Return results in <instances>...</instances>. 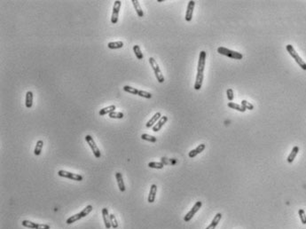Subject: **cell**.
<instances>
[{"mask_svg": "<svg viewBox=\"0 0 306 229\" xmlns=\"http://www.w3.org/2000/svg\"><path fill=\"white\" fill-rule=\"evenodd\" d=\"M226 94H227V98H228V100H229L230 101H233V98H234V96H233V89L228 88V89H227V91H226Z\"/></svg>", "mask_w": 306, "mask_h": 229, "instance_id": "36", "label": "cell"}, {"mask_svg": "<svg viewBox=\"0 0 306 229\" xmlns=\"http://www.w3.org/2000/svg\"><path fill=\"white\" fill-rule=\"evenodd\" d=\"M115 109H116V108H115V105H110V106H108V107H106V108H103L102 109H100V112H99V115H100V116L106 115L108 114L109 115L111 114L112 112L115 111Z\"/></svg>", "mask_w": 306, "mask_h": 229, "instance_id": "18", "label": "cell"}, {"mask_svg": "<svg viewBox=\"0 0 306 229\" xmlns=\"http://www.w3.org/2000/svg\"><path fill=\"white\" fill-rule=\"evenodd\" d=\"M58 175H59L60 177H62V178H69V179L75 180V181H82L83 179L82 175H79V174H77V173H72V172H67V171H64V170L59 171V172H58Z\"/></svg>", "mask_w": 306, "mask_h": 229, "instance_id": "5", "label": "cell"}, {"mask_svg": "<svg viewBox=\"0 0 306 229\" xmlns=\"http://www.w3.org/2000/svg\"><path fill=\"white\" fill-rule=\"evenodd\" d=\"M206 52L201 51L200 55H199V61H198L197 67V74L202 75L203 74L204 69H205V62H206Z\"/></svg>", "mask_w": 306, "mask_h": 229, "instance_id": "8", "label": "cell"}, {"mask_svg": "<svg viewBox=\"0 0 306 229\" xmlns=\"http://www.w3.org/2000/svg\"><path fill=\"white\" fill-rule=\"evenodd\" d=\"M298 152H299V147L297 146H294L292 151H291V153L289 154V155L287 156V161L288 164H292V163H293L294 160L295 159V157H296V155H297Z\"/></svg>", "mask_w": 306, "mask_h": 229, "instance_id": "17", "label": "cell"}, {"mask_svg": "<svg viewBox=\"0 0 306 229\" xmlns=\"http://www.w3.org/2000/svg\"><path fill=\"white\" fill-rule=\"evenodd\" d=\"M108 47L109 49L115 50V49H120L123 47V42L122 41H116V42H110L108 44Z\"/></svg>", "mask_w": 306, "mask_h": 229, "instance_id": "21", "label": "cell"}, {"mask_svg": "<svg viewBox=\"0 0 306 229\" xmlns=\"http://www.w3.org/2000/svg\"><path fill=\"white\" fill-rule=\"evenodd\" d=\"M37 229H50V226L47 224H38Z\"/></svg>", "mask_w": 306, "mask_h": 229, "instance_id": "37", "label": "cell"}, {"mask_svg": "<svg viewBox=\"0 0 306 229\" xmlns=\"http://www.w3.org/2000/svg\"><path fill=\"white\" fill-rule=\"evenodd\" d=\"M85 140H86L87 144H88L90 147H91V151L93 152V155H95L96 158H100V156H101V153H100V148H99L98 146L96 145L95 141L93 140V138H92L91 135H86V136H85Z\"/></svg>", "mask_w": 306, "mask_h": 229, "instance_id": "4", "label": "cell"}, {"mask_svg": "<svg viewBox=\"0 0 306 229\" xmlns=\"http://www.w3.org/2000/svg\"><path fill=\"white\" fill-rule=\"evenodd\" d=\"M286 49H287V52L294 58V60L295 61V62L299 65V67L302 69V70H306V63L304 61V60L302 58L300 57L299 54L296 52V51L295 50L294 46L292 45H287L286 46Z\"/></svg>", "mask_w": 306, "mask_h": 229, "instance_id": "1", "label": "cell"}, {"mask_svg": "<svg viewBox=\"0 0 306 229\" xmlns=\"http://www.w3.org/2000/svg\"><path fill=\"white\" fill-rule=\"evenodd\" d=\"M115 178H116V181H117L119 190L121 192H124L126 188H125V185L123 182V178H122V175L121 172H116L115 173Z\"/></svg>", "mask_w": 306, "mask_h": 229, "instance_id": "14", "label": "cell"}, {"mask_svg": "<svg viewBox=\"0 0 306 229\" xmlns=\"http://www.w3.org/2000/svg\"><path fill=\"white\" fill-rule=\"evenodd\" d=\"M205 147H206L205 144H201V145H199V146H198L196 148L193 149V150H191L190 152L188 153V156H189L190 158H193V157H195V156H196V155H198L199 154H201L202 152H203L204 149H205Z\"/></svg>", "mask_w": 306, "mask_h": 229, "instance_id": "13", "label": "cell"}, {"mask_svg": "<svg viewBox=\"0 0 306 229\" xmlns=\"http://www.w3.org/2000/svg\"><path fill=\"white\" fill-rule=\"evenodd\" d=\"M242 106H243L246 109H249V110H253L254 109V106L251 103H249L247 101H245V100H243L242 101Z\"/></svg>", "mask_w": 306, "mask_h": 229, "instance_id": "35", "label": "cell"}, {"mask_svg": "<svg viewBox=\"0 0 306 229\" xmlns=\"http://www.w3.org/2000/svg\"><path fill=\"white\" fill-rule=\"evenodd\" d=\"M202 203L201 201L196 202V204L193 206V208L190 210V211H188L187 214H186L185 216V218H184V220H185V222H189L192 218H193V216L197 213L198 211H199V210L202 208Z\"/></svg>", "mask_w": 306, "mask_h": 229, "instance_id": "6", "label": "cell"}, {"mask_svg": "<svg viewBox=\"0 0 306 229\" xmlns=\"http://www.w3.org/2000/svg\"><path fill=\"white\" fill-rule=\"evenodd\" d=\"M122 2L119 0H116L114 3V7H113V13H112V16H111V22L113 24L117 23L118 21V17H119V12L121 9Z\"/></svg>", "mask_w": 306, "mask_h": 229, "instance_id": "7", "label": "cell"}, {"mask_svg": "<svg viewBox=\"0 0 306 229\" xmlns=\"http://www.w3.org/2000/svg\"><path fill=\"white\" fill-rule=\"evenodd\" d=\"M167 121H168V116H166V115H163V116H162L161 118H160V120L154 125H153V127H152V130H153V132H159L160 130L162 128V126L165 124L166 123H167Z\"/></svg>", "mask_w": 306, "mask_h": 229, "instance_id": "11", "label": "cell"}, {"mask_svg": "<svg viewBox=\"0 0 306 229\" xmlns=\"http://www.w3.org/2000/svg\"><path fill=\"white\" fill-rule=\"evenodd\" d=\"M227 106H228L229 108H233V109H235V110L239 111V112H245V111L247 110V109L244 108L243 106L239 105V104H236V103H233V102H229V103L227 104Z\"/></svg>", "mask_w": 306, "mask_h": 229, "instance_id": "22", "label": "cell"}, {"mask_svg": "<svg viewBox=\"0 0 306 229\" xmlns=\"http://www.w3.org/2000/svg\"><path fill=\"white\" fill-rule=\"evenodd\" d=\"M109 117L112 118V119H122V118H123V113H122V112L114 111L111 114H109Z\"/></svg>", "mask_w": 306, "mask_h": 229, "instance_id": "31", "label": "cell"}, {"mask_svg": "<svg viewBox=\"0 0 306 229\" xmlns=\"http://www.w3.org/2000/svg\"><path fill=\"white\" fill-rule=\"evenodd\" d=\"M21 225L25 227H28V228L30 229H37L38 227V224L37 223L32 222V221H29V220H23L21 222Z\"/></svg>", "mask_w": 306, "mask_h": 229, "instance_id": "26", "label": "cell"}, {"mask_svg": "<svg viewBox=\"0 0 306 229\" xmlns=\"http://www.w3.org/2000/svg\"><path fill=\"white\" fill-rule=\"evenodd\" d=\"M110 222H111V227L114 229H116L118 227V223H117L116 218L114 214H110Z\"/></svg>", "mask_w": 306, "mask_h": 229, "instance_id": "32", "label": "cell"}, {"mask_svg": "<svg viewBox=\"0 0 306 229\" xmlns=\"http://www.w3.org/2000/svg\"><path fill=\"white\" fill-rule=\"evenodd\" d=\"M92 210H93V207L91 205H87L83 210L80 211V214H81L82 218H85V217L89 215L90 213L92 211Z\"/></svg>", "mask_w": 306, "mask_h": 229, "instance_id": "29", "label": "cell"}, {"mask_svg": "<svg viewBox=\"0 0 306 229\" xmlns=\"http://www.w3.org/2000/svg\"><path fill=\"white\" fill-rule=\"evenodd\" d=\"M43 146H44V141L39 140L37 142V145H36L35 149H34V154H35V155H39L41 154Z\"/></svg>", "mask_w": 306, "mask_h": 229, "instance_id": "24", "label": "cell"}, {"mask_svg": "<svg viewBox=\"0 0 306 229\" xmlns=\"http://www.w3.org/2000/svg\"><path fill=\"white\" fill-rule=\"evenodd\" d=\"M133 52L134 53H135V55H136V57L138 58V60H142V59L144 58L143 52H141V49L140 47V45H133Z\"/></svg>", "mask_w": 306, "mask_h": 229, "instance_id": "25", "label": "cell"}, {"mask_svg": "<svg viewBox=\"0 0 306 229\" xmlns=\"http://www.w3.org/2000/svg\"><path fill=\"white\" fill-rule=\"evenodd\" d=\"M25 105L27 108H31L33 105V92L31 91H28L26 93Z\"/></svg>", "mask_w": 306, "mask_h": 229, "instance_id": "20", "label": "cell"}, {"mask_svg": "<svg viewBox=\"0 0 306 229\" xmlns=\"http://www.w3.org/2000/svg\"><path fill=\"white\" fill-rule=\"evenodd\" d=\"M149 63H150L151 67H152V69H153V72H154V75H155V77H156V79H157V81H158L160 83H163V82L165 81V78H164V76L162 75V71L160 70L159 65L157 64L156 61H155L153 57H150L149 58Z\"/></svg>", "mask_w": 306, "mask_h": 229, "instance_id": "3", "label": "cell"}, {"mask_svg": "<svg viewBox=\"0 0 306 229\" xmlns=\"http://www.w3.org/2000/svg\"><path fill=\"white\" fill-rule=\"evenodd\" d=\"M138 95L140 96V97H143V98H145V99H151V98H152V94H151L150 92H146V91H143V90H140Z\"/></svg>", "mask_w": 306, "mask_h": 229, "instance_id": "34", "label": "cell"}, {"mask_svg": "<svg viewBox=\"0 0 306 229\" xmlns=\"http://www.w3.org/2000/svg\"><path fill=\"white\" fill-rule=\"evenodd\" d=\"M131 3L133 5L134 9L136 10V13L138 14L139 17H143L144 16V12L140 7V4L138 0H131Z\"/></svg>", "mask_w": 306, "mask_h": 229, "instance_id": "19", "label": "cell"}, {"mask_svg": "<svg viewBox=\"0 0 306 229\" xmlns=\"http://www.w3.org/2000/svg\"><path fill=\"white\" fill-rule=\"evenodd\" d=\"M217 52L219 54H222V55L227 56V57L232 58V59H235V60H242L243 58V55L241 52L230 50L228 48H225V47H223V46L217 48Z\"/></svg>", "mask_w": 306, "mask_h": 229, "instance_id": "2", "label": "cell"}, {"mask_svg": "<svg viewBox=\"0 0 306 229\" xmlns=\"http://www.w3.org/2000/svg\"><path fill=\"white\" fill-rule=\"evenodd\" d=\"M298 214H299L300 219H301V222L303 223L304 225H306V214L305 211L303 210V209H300L298 210Z\"/></svg>", "mask_w": 306, "mask_h": 229, "instance_id": "33", "label": "cell"}, {"mask_svg": "<svg viewBox=\"0 0 306 229\" xmlns=\"http://www.w3.org/2000/svg\"><path fill=\"white\" fill-rule=\"evenodd\" d=\"M221 218H222V214L221 213H217V214H216V216L214 217V218H213V220L211 221V223L206 227V229H215L216 227H217V226L218 225V223H219V221L221 220Z\"/></svg>", "mask_w": 306, "mask_h": 229, "instance_id": "16", "label": "cell"}, {"mask_svg": "<svg viewBox=\"0 0 306 229\" xmlns=\"http://www.w3.org/2000/svg\"><path fill=\"white\" fill-rule=\"evenodd\" d=\"M194 7H195V2L194 1H189L188 5H187V9H186V13H185V19L186 21H191L193 19V10H194Z\"/></svg>", "mask_w": 306, "mask_h": 229, "instance_id": "9", "label": "cell"}, {"mask_svg": "<svg viewBox=\"0 0 306 229\" xmlns=\"http://www.w3.org/2000/svg\"><path fill=\"white\" fill-rule=\"evenodd\" d=\"M162 117V115H161V113L160 112H157V113H155V114L153 115V116H152V118L149 120V121L147 122V123H146V127L147 128H151V127H153V125L157 123V122L159 121L160 120V118Z\"/></svg>", "mask_w": 306, "mask_h": 229, "instance_id": "15", "label": "cell"}, {"mask_svg": "<svg viewBox=\"0 0 306 229\" xmlns=\"http://www.w3.org/2000/svg\"><path fill=\"white\" fill-rule=\"evenodd\" d=\"M148 167L149 168H153V169H158L161 170L164 167V164L161 162H151L148 164Z\"/></svg>", "mask_w": 306, "mask_h": 229, "instance_id": "30", "label": "cell"}, {"mask_svg": "<svg viewBox=\"0 0 306 229\" xmlns=\"http://www.w3.org/2000/svg\"><path fill=\"white\" fill-rule=\"evenodd\" d=\"M81 218H82V216H81L80 212H79V213H77V214H75V215H73V216L69 217V218L67 219L66 223H67L68 225H71V224H73V223H75V222H77V221H78V220H79V219H81Z\"/></svg>", "mask_w": 306, "mask_h": 229, "instance_id": "23", "label": "cell"}, {"mask_svg": "<svg viewBox=\"0 0 306 229\" xmlns=\"http://www.w3.org/2000/svg\"><path fill=\"white\" fill-rule=\"evenodd\" d=\"M122 89H123L124 92H129V93H131V94H135V95H138L139 94V92H140V90L136 89L134 87H131L130 85H124Z\"/></svg>", "mask_w": 306, "mask_h": 229, "instance_id": "27", "label": "cell"}, {"mask_svg": "<svg viewBox=\"0 0 306 229\" xmlns=\"http://www.w3.org/2000/svg\"><path fill=\"white\" fill-rule=\"evenodd\" d=\"M156 193H157V186L155 184H153L150 187V192L148 195V198L147 201L149 204H153L155 200V196H156Z\"/></svg>", "mask_w": 306, "mask_h": 229, "instance_id": "12", "label": "cell"}, {"mask_svg": "<svg viewBox=\"0 0 306 229\" xmlns=\"http://www.w3.org/2000/svg\"><path fill=\"white\" fill-rule=\"evenodd\" d=\"M141 139L143 140H146V141H149V142H152V143H155L157 141V139L154 137V136H152V135H149V134L144 133L141 135Z\"/></svg>", "mask_w": 306, "mask_h": 229, "instance_id": "28", "label": "cell"}, {"mask_svg": "<svg viewBox=\"0 0 306 229\" xmlns=\"http://www.w3.org/2000/svg\"><path fill=\"white\" fill-rule=\"evenodd\" d=\"M102 218H103V221H104L106 228H111L112 227H111V222H110V214L109 213V210L107 208L102 209Z\"/></svg>", "mask_w": 306, "mask_h": 229, "instance_id": "10", "label": "cell"}]
</instances>
